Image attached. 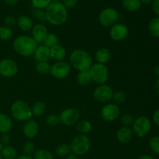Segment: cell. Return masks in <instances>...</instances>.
Instances as JSON below:
<instances>
[{
  "label": "cell",
  "mask_w": 159,
  "mask_h": 159,
  "mask_svg": "<svg viewBox=\"0 0 159 159\" xmlns=\"http://www.w3.org/2000/svg\"><path fill=\"white\" fill-rule=\"evenodd\" d=\"M46 21L54 26H61L67 21L68 17V9L61 2H52L45 9Z\"/></svg>",
  "instance_id": "obj_1"
},
{
  "label": "cell",
  "mask_w": 159,
  "mask_h": 159,
  "mask_svg": "<svg viewBox=\"0 0 159 159\" xmlns=\"http://www.w3.org/2000/svg\"><path fill=\"white\" fill-rule=\"evenodd\" d=\"M70 63L79 71H89L93 65V58L89 52L83 49H75L71 53Z\"/></svg>",
  "instance_id": "obj_2"
},
{
  "label": "cell",
  "mask_w": 159,
  "mask_h": 159,
  "mask_svg": "<svg viewBox=\"0 0 159 159\" xmlns=\"http://www.w3.org/2000/svg\"><path fill=\"white\" fill-rule=\"evenodd\" d=\"M16 52L23 57H30L34 55L37 48V43L30 36H19L13 40L12 43Z\"/></svg>",
  "instance_id": "obj_3"
},
{
  "label": "cell",
  "mask_w": 159,
  "mask_h": 159,
  "mask_svg": "<svg viewBox=\"0 0 159 159\" xmlns=\"http://www.w3.org/2000/svg\"><path fill=\"white\" fill-rule=\"evenodd\" d=\"M11 113L14 119L20 122H26L32 117L31 107L25 101L19 99L11 106Z\"/></svg>",
  "instance_id": "obj_4"
},
{
  "label": "cell",
  "mask_w": 159,
  "mask_h": 159,
  "mask_svg": "<svg viewBox=\"0 0 159 159\" xmlns=\"http://www.w3.org/2000/svg\"><path fill=\"white\" fill-rule=\"evenodd\" d=\"M69 145L72 154L78 156H82L89 152L91 141L85 134H79L73 138Z\"/></svg>",
  "instance_id": "obj_5"
},
{
  "label": "cell",
  "mask_w": 159,
  "mask_h": 159,
  "mask_svg": "<svg viewBox=\"0 0 159 159\" xmlns=\"http://www.w3.org/2000/svg\"><path fill=\"white\" fill-rule=\"evenodd\" d=\"M89 71L92 81L98 85L105 84L109 79V70L103 64H93Z\"/></svg>",
  "instance_id": "obj_6"
},
{
  "label": "cell",
  "mask_w": 159,
  "mask_h": 159,
  "mask_svg": "<svg viewBox=\"0 0 159 159\" xmlns=\"http://www.w3.org/2000/svg\"><path fill=\"white\" fill-rule=\"evenodd\" d=\"M151 129H152L151 120L145 116H141L137 118L132 125L133 134L141 138L147 136Z\"/></svg>",
  "instance_id": "obj_7"
},
{
  "label": "cell",
  "mask_w": 159,
  "mask_h": 159,
  "mask_svg": "<svg viewBox=\"0 0 159 159\" xmlns=\"http://www.w3.org/2000/svg\"><path fill=\"white\" fill-rule=\"evenodd\" d=\"M119 12L114 8L108 7L102 9L99 15V22L104 27H111L119 20Z\"/></svg>",
  "instance_id": "obj_8"
},
{
  "label": "cell",
  "mask_w": 159,
  "mask_h": 159,
  "mask_svg": "<svg viewBox=\"0 0 159 159\" xmlns=\"http://www.w3.org/2000/svg\"><path fill=\"white\" fill-rule=\"evenodd\" d=\"M71 68V65L64 61H57L51 66L50 74L56 79H63L69 75Z\"/></svg>",
  "instance_id": "obj_9"
},
{
  "label": "cell",
  "mask_w": 159,
  "mask_h": 159,
  "mask_svg": "<svg viewBox=\"0 0 159 159\" xmlns=\"http://www.w3.org/2000/svg\"><path fill=\"white\" fill-rule=\"evenodd\" d=\"M80 113L75 108H67L59 115L60 122L63 125L72 126L77 124L79 120Z\"/></svg>",
  "instance_id": "obj_10"
},
{
  "label": "cell",
  "mask_w": 159,
  "mask_h": 159,
  "mask_svg": "<svg viewBox=\"0 0 159 159\" xmlns=\"http://www.w3.org/2000/svg\"><path fill=\"white\" fill-rule=\"evenodd\" d=\"M18 72V65L12 59L6 58L0 61V75L5 78L15 76Z\"/></svg>",
  "instance_id": "obj_11"
},
{
  "label": "cell",
  "mask_w": 159,
  "mask_h": 159,
  "mask_svg": "<svg viewBox=\"0 0 159 159\" xmlns=\"http://www.w3.org/2000/svg\"><path fill=\"white\" fill-rule=\"evenodd\" d=\"M113 90L110 85L102 84L99 85L93 92V96L95 99L99 102H106L112 99Z\"/></svg>",
  "instance_id": "obj_12"
},
{
  "label": "cell",
  "mask_w": 159,
  "mask_h": 159,
  "mask_svg": "<svg viewBox=\"0 0 159 159\" xmlns=\"http://www.w3.org/2000/svg\"><path fill=\"white\" fill-rule=\"evenodd\" d=\"M101 116L104 120L113 122L120 116V107L115 103H108L102 107L101 110Z\"/></svg>",
  "instance_id": "obj_13"
},
{
  "label": "cell",
  "mask_w": 159,
  "mask_h": 159,
  "mask_svg": "<svg viewBox=\"0 0 159 159\" xmlns=\"http://www.w3.org/2000/svg\"><path fill=\"white\" fill-rule=\"evenodd\" d=\"M128 33V27L125 24L116 23L110 28V36L115 41H120L127 37Z\"/></svg>",
  "instance_id": "obj_14"
},
{
  "label": "cell",
  "mask_w": 159,
  "mask_h": 159,
  "mask_svg": "<svg viewBox=\"0 0 159 159\" xmlns=\"http://www.w3.org/2000/svg\"><path fill=\"white\" fill-rule=\"evenodd\" d=\"M48 34V28L42 23H37L33 26L31 30V37L37 42V43L43 42Z\"/></svg>",
  "instance_id": "obj_15"
},
{
  "label": "cell",
  "mask_w": 159,
  "mask_h": 159,
  "mask_svg": "<svg viewBox=\"0 0 159 159\" xmlns=\"http://www.w3.org/2000/svg\"><path fill=\"white\" fill-rule=\"evenodd\" d=\"M39 131V125L37 121L29 120L26 121L23 127V134L29 139H33L37 135Z\"/></svg>",
  "instance_id": "obj_16"
},
{
  "label": "cell",
  "mask_w": 159,
  "mask_h": 159,
  "mask_svg": "<svg viewBox=\"0 0 159 159\" xmlns=\"http://www.w3.org/2000/svg\"><path fill=\"white\" fill-rule=\"evenodd\" d=\"M66 49L59 43L50 48V57L56 61H62L66 57Z\"/></svg>",
  "instance_id": "obj_17"
},
{
  "label": "cell",
  "mask_w": 159,
  "mask_h": 159,
  "mask_svg": "<svg viewBox=\"0 0 159 159\" xmlns=\"http://www.w3.org/2000/svg\"><path fill=\"white\" fill-rule=\"evenodd\" d=\"M33 56L37 62L48 61V60L51 58L50 57V48L45 46L44 44L37 46Z\"/></svg>",
  "instance_id": "obj_18"
},
{
  "label": "cell",
  "mask_w": 159,
  "mask_h": 159,
  "mask_svg": "<svg viewBox=\"0 0 159 159\" xmlns=\"http://www.w3.org/2000/svg\"><path fill=\"white\" fill-rule=\"evenodd\" d=\"M133 131L130 127H122L116 132V139L121 144H127L133 138Z\"/></svg>",
  "instance_id": "obj_19"
},
{
  "label": "cell",
  "mask_w": 159,
  "mask_h": 159,
  "mask_svg": "<svg viewBox=\"0 0 159 159\" xmlns=\"http://www.w3.org/2000/svg\"><path fill=\"white\" fill-rule=\"evenodd\" d=\"M16 24L21 30L26 31V32L31 30L33 26H34L32 19L30 18L27 16H19L16 20Z\"/></svg>",
  "instance_id": "obj_20"
},
{
  "label": "cell",
  "mask_w": 159,
  "mask_h": 159,
  "mask_svg": "<svg viewBox=\"0 0 159 159\" xmlns=\"http://www.w3.org/2000/svg\"><path fill=\"white\" fill-rule=\"evenodd\" d=\"M12 128L11 118L5 113H0V134H8Z\"/></svg>",
  "instance_id": "obj_21"
},
{
  "label": "cell",
  "mask_w": 159,
  "mask_h": 159,
  "mask_svg": "<svg viewBox=\"0 0 159 159\" xmlns=\"http://www.w3.org/2000/svg\"><path fill=\"white\" fill-rule=\"evenodd\" d=\"M95 57H96L97 63L105 65L106 63H107L110 61V57H111V53H110V51L107 48H99L96 51Z\"/></svg>",
  "instance_id": "obj_22"
},
{
  "label": "cell",
  "mask_w": 159,
  "mask_h": 159,
  "mask_svg": "<svg viewBox=\"0 0 159 159\" xmlns=\"http://www.w3.org/2000/svg\"><path fill=\"white\" fill-rule=\"evenodd\" d=\"M122 6L128 12H136L141 7L140 0H123Z\"/></svg>",
  "instance_id": "obj_23"
},
{
  "label": "cell",
  "mask_w": 159,
  "mask_h": 159,
  "mask_svg": "<svg viewBox=\"0 0 159 159\" xmlns=\"http://www.w3.org/2000/svg\"><path fill=\"white\" fill-rule=\"evenodd\" d=\"M2 158L3 159H16L17 157V151L13 146H4L0 152Z\"/></svg>",
  "instance_id": "obj_24"
},
{
  "label": "cell",
  "mask_w": 159,
  "mask_h": 159,
  "mask_svg": "<svg viewBox=\"0 0 159 159\" xmlns=\"http://www.w3.org/2000/svg\"><path fill=\"white\" fill-rule=\"evenodd\" d=\"M93 129V125L88 120H81L79 121L75 124V130L79 132L80 134H85L89 133Z\"/></svg>",
  "instance_id": "obj_25"
},
{
  "label": "cell",
  "mask_w": 159,
  "mask_h": 159,
  "mask_svg": "<svg viewBox=\"0 0 159 159\" xmlns=\"http://www.w3.org/2000/svg\"><path fill=\"white\" fill-rule=\"evenodd\" d=\"M47 110L46 104L43 102H36L33 104L31 107V111H32L33 116H41L44 114Z\"/></svg>",
  "instance_id": "obj_26"
},
{
  "label": "cell",
  "mask_w": 159,
  "mask_h": 159,
  "mask_svg": "<svg viewBox=\"0 0 159 159\" xmlns=\"http://www.w3.org/2000/svg\"><path fill=\"white\" fill-rule=\"evenodd\" d=\"M149 33L152 37L159 38V17L156 16L152 19L148 24Z\"/></svg>",
  "instance_id": "obj_27"
},
{
  "label": "cell",
  "mask_w": 159,
  "mask_h": 159,
  "mask_svg": "<svg viewBox=\"0 0 159 159\" xmlns=\"http://www.w3.org/2000/svg\"><path fill=\"white\" fill-rule=\"evenodd\" d=\"M76 79H77L78 83L81 85H83V86L89 85L92 81L90 73L89 71H79Z\"/></svg>",
  "instance_id": "obj_28"
},
{
  "label": "cell",
  "mask_w": 159,
  "mask_h": 159,
  "mask_svg": "<svg viewBox=\"0 0 159 159\" xmlns=\"http://www.w3.org/2000/svg\"><path fill=\"white\" fill-rule=\"evenodd\" d=\"M51 66V65L48 61L37 62V65L35 66V70L38 74L45 75H48L50 73Z\"/></svg>",
  "instance_id": "obj_29"
},
{
  "label": "cell",
  "mask_w": 159,
  "mask_h": 159,
  "mask_svg": "<svg viewBox=\"0 0 159 159\" xmlns=\"http://www.w3.org/2000/svg\"><path fill=\"white\" fill-rule=\"evenodd\" d=\"M34 159H54L53 154L47 149H38L34 153Z\"/></svg>",
  "instance_id": "obj_30"
},
{
  "label": "cell",
  "mask_w": 159,
  "mask_h": 159,
  "mask_svg": "<svg viewBox=\"0 0 159 159\" xmlns=\"http://www.w3.org/2000/svg\"><path fill=\"white\" fill-rule=\"evenodd\" d=\"M71 152V148H70L69 144H60L59 146H57V148H56L55 153L56 155L58 157H65L70 155V153Z\"/></svg>",
  "instance_id": "obj_31"
},
{
  "label": "cell",
  "mask_w": 159,
  "mask_h": 159,
  "mask_svg": "<svg viewBox=\"0 0 159 159\" xmlns=\"http://www.w3.org/2000/svg\"><path fill=\"white\" fill-rule=\"evenodd\" d=\"M43 43H44L45 46L51 48V47L54 46V45L58 43V37H57V36L55 34H53V33H48L46 38H45L44 40H43Z\"/></svg>",
  "instance_id": "obj_32"
},
{
  "label": "cell",
  "mask_w": 159,
  "mask_h": 159,
  "mask_svg": "<svg viewBox=\"0 0 159 159\" xmlns=\"http://www.w3.org/2000/svg\"><path fill=\"white\" fill-rule=\"evenodd\" d=\"M12 37V30L11 27L6 26H0V40H8Z\"/></svg>",
  "instance_id": "obj_33"
},
{
  "label": "cell",
  "mask_w": 159,
  "mask_h": 159,
  "mask_svg": "<svg viewBox=\"0 0 159 159\" xmlns=\"http://www.w3.org/2000/svg\"><path fill=\"white\" fill-rule=\"evenodd\" d=\"M126 98H127L126 97V94L122 91L113 92V96H112V99L116 105L124 103L126 101Z\"/></svg>",
  "instance_id": "obj_34"
},
{
  "label": "cell",
  "mask_w": 159,
  "mask_h": 159,
  "mask_svg": "<svg viewBox=\"0 0 159 159\" xmlns=\"http://www.w3.org/2000/svg\"><path fill=\"white\" fill-rule=\"evenodd\" d=\"M51 2H52V0H31L34 9H46Z\"/></svg>",
  "instance_id": "obj_35"
},
{
  "label": "cell",
  "mask_w": 159,
  "mask_h": 159,
  "mask_svg": "<svg viewBox=\"0 0 159 159\" xmlns=\"http://www.w3.org/2000/svg\"><path fill=\"white\" fill-rule=\"evenodd\" d=\"M45 122L50 127H56L60 124V118L57 114H50L45 118Z\"/></svg>",
  "instance_id": "obj_36"
},
{
  "label": "cell",
  "mask_w": 159,
  "mask_h": 159,
  "mask_svg": "<svg viewBox=\"0 0 159 159\" xmlns=\"http://www.w3.org/2000/svg\"><path fill=\"white\" fill-rule=\"evenodd\" d=\"M149 148L152 152L159 155V136H154L149 140Z\"/></svg>",
  "instance_id": "obj_37"
},
{
  "label": "cell",
  "mask_w": 159,
  "mask_h": 159,
  "mask_svg": "<svg viewBox=\"0 0 159 159\" xmlns=\"http://www.w3.org/2000/svg\"><path fill=\"white\" fill-rule=\"evenodd\" d=\"M134 120H135L134 116L130 114H124L123 116H120V122L122 124L123 127H132Z\"/></svg>",
  "instance_id": "obj_38"
},
{
  "label": "cell",
  "mask_w": 159,
  "mask_h": 159,
  "mask_svg": "<svg viewBox=\"0 0 159 159\" xmlns=\"http://www.w3.org/2000/svg\"><path fill=\"white\" fill-rule=\"evenodd\" d=\"M22 149H23V152H24L25 155H30L31 154L34 153V152H35V145L32 141H26L23 144Z\"/></svg>",
  "instance_id": "obj_39"
},
{
  "label": "cell",
  "mask_w": 159,
  "mask_h": 159,
  "mask_svg": "<svg viewBox=\"0 0 159 159\" xmlns=\"http://www.w3.org/2000/svg\"><path fill=\"white\" fill-rule=\"evenodd\" d=\"M33 16L40 22L46 21V15H45V10L40 9H34L33 10Z\"/></svg>",
  "instance_id": "obj_40"
},
{
  "label": "cell",
  "mask_w": 159,
  "mask_h": 159,
  "mask_svg": "<svg viewBox=\"0 0 159 159\" xmlns=\"http://www.w3.org/2000/svg\"><path fill=\"white\" fill-rule=\"evenodd\" d=\"M4 23L6 26L11 27V26L16 24V19L14 16H6L4 19Z\"/></svg>",
  "instance_id": "obj_41"
},
{
  "label": "cell",
  "mask_w": 159,
  "mask_h": 159,
  "mask_svg": "<svg viewBox=\"0 0 159 159\" xmlns=\"http://www.w3.org/2000/svg\"><path fill=\"white\" fill-rule=\"evenodd\" d=\"M79 0H62V4L65 7L68 9H72L77 5Z\"/></svg>",
  "instance_id": "obj_42"
},
{
  "label": "cell",
  "mask_w": 159,
  "mask_h": 159,
  "mask_svg": "<svg viewBox=\"0 0 159 159\" xmlns=\"http://www.w3.org/2000/svg\"><path fill=\"white\" fill-rule=\"evenodd\" d=\"M0 142L3 144V146L9 145V142H10V137H9V134H2L1 138H0Z\"/></svg>",
  "instance_id": "obj_43"
},
{
  "label": "cell",
  "mask_w": 159,
  "mask_h": 159,
  "mask_svg": "<svg viewBox=\"0 0 159 159\" xmlns=\"http://www.w3.org/2000/svg\"><path fill=\"white\" fill-rule=\"evenodd\" d=\"M152 9L153 12L159 17V0H153L152 2Z\"/></svg>",
  "instance_id": "obj_44"
},
{
  "label": "cell",
  "mask_w": 159,
  "mask_h": 159,
  "mask_svg": "<svg viewBox=\"0 0 159 159\" xmlns=\"http://www.w3.org/2000/svg\"><path fill=\"white\" fill-rule=\"evenodd\" d=\"M152 119H153V122L155 123V125L158 126L159 127V109H158V110H156L154 112Z\"/></svg>",
  "instance_id": "obj_45"
},
{
  "label": "cell",
  "mask_w": 159,
  "mask_h": 159,
  "mask_svg": "<svg viewBox=\"0 0 159 159\" xmlns=\"http://www.w3.org/2000/svg\"><path fill=\"white\" fill-rule=\"evenodd\" d=\"M4 2L7 6H13L19 2V0H4Z\"/></svg>",
  "instance_id": "obj_46"
},
{
  "label": "cell",
  "mask_w": 159,
  "mask_h": 159,
  "mask_svg": "<svg viewBox=\"0 0 159 159\" xmlns=\"http://www.w3.org/2000/svg\"><path fill=\"white\" fill-rule=\"evenodd\" d=\"M16 159H34V158L31 157L30 155H20V156H17Z\"/></svg>",
  "instance_id": "obj_47"
},
{
  "label": "cell",
  "mask_w": 159,
  "mask_h": 159,
  "mask_svg": "<svg viewBox=\"0 0 159 159\" xmlns=\"http://www.w3.org/2000/svg\"><path fill=\"white\" fill-rule=\"evenodd\" d=\"M65 159H81L80 158H79V156H78V155H74V154H70L68 156L66 157V158Z\"/></svg>",
  "instance_id": "obj_48"
},
{
  "label": "cell",
  "mask_w": 159,
  "mask_h": 159,
  "mask_svg": "<svg viewBox=\"0 0 159 159\" xmlns=\"http://www.w3.org/2000/svg\"><path fill=\"white\" fill-rule=\"evenodd\" d=\"M154 74H155L157 77L159 78V65H157V66L155 67V68H154Z\"/></svg>",
  "instance_id": "obj_49"
},
{
  "label": "cell",
  "mask_w": 159,
  "mask_h": 159,
  "mask_svg": "<svg viewBox=\"0 0 159 159\" xmlns=\"http://www.w3.org/2000/svg\"><path fill=\"white\" fill-rule=\"evenodd\" d=\"M138 159H154V158H153V157H152L151 155H141V157H139Z\"/></svg>",
  "instance_id": "obj_50"
},
{
  "label": "cell",
  "mask_w": 159,
  "mask_h": 159,
  "mask_svg": "<svg viewBox=\"0 0 159 159\" xmlns=\"http://www.w3.org/2000/svg\"><path fill=\"white\" fill-rule=\"evenodd\" d=\"M155 91H156V93L159 95V78L158 79V80L156 81V82H155Z\"/></svg>",
  "instance_id": "obj_51"
},
{
  "label": "cell",
  "mask_w": 159,
  "mask_h": 159,
  "mask_svg": "<svg viewBox=\"0 0 159 159\" xmlns=\"http://www.w3.org/2000/svg\"><path fill=\"white\" fill-rule=\"evenodd\" d=\"M140 2H141V4L142 3H144V4H151V3H152L153 0H140Z\"/></svg>",
  "instance_id": "obj_52"
},
{
  "label": "cell",
  "mask_w": 159,
  "mask_h": 159,
  "mask_svg": "<svg viewBox=\"0 0 159 159\" xmlns=\"http://www.w3.org/2000/svg\"><path fill=\"white\" fill-rule=\"evenodd\" d=\"M3 147H4V146H3V144H2L1 142H0V152H1V151L2 150V148H3Z\"/></svg>",
  "instance_id": "obj_53"
},
{
  "label": "cell",
  "mask_w": 159,
  "mask_h": 159,
  "mask_svg": "<svg viewBox=\"0 0 159 159\" xmlns=\"http://www.w3.org/2000/svg\"><path fill=\"white\" fill-rule=\"evenodd\" d=\"M53 2H61L62 0H52Z\"/></svg>",
  "instance_id": "obj_54"
},
{
  "label": "cell",
  "mask_w": 159,
  "mask_h": 159,
  "mask_svg": "<svg viewBox=\"0 0 159 159\" xmlns=\"http://www.w3.org/2000/svg\"><path fill=\"white\" fill-rule=\"evenodd\" d=\"M0 159H3L2 158V156H1V155H0Z\"/></svg>",
  "instance_id": "obj_55"
},
{
  "label": "cell",
  "mask_w": 159,
  "mask_h": 159,
  "mask_svg": "<svg viewBox=\"0 0 159 159\" xmlns=\"http://www.w3.org/2000/svg\"><path fill=\"white\" fill-rule=\"evenodd\" d=\"M0 2H1V0H0Z\"/></svg>",
  "instance_id": "obj_56"
}]
</instances>
